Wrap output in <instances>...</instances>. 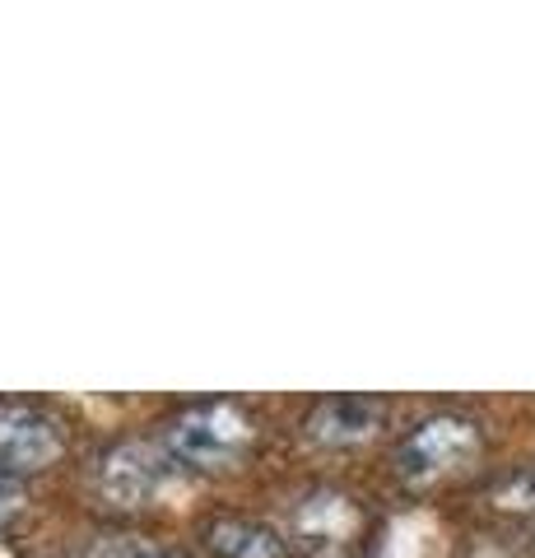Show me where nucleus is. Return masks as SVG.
<instances>
[{"instance_id": "obj_4", "label": "nucleus", "mask_w": 535, "mask_h": 558, "mask_svg": "<svg viewBox=\"0 0 535 558\" xmlns=\"http://www.w3.org/2000/svg\"><path fill=\"white\" fill-rule=\"evenodd\" d=\"M168 470H172L168 451H159L154 442H141V438H126L98 457L94 494H98V502H108L117 512H135L168 484Z\"/></svg>"}, {"instance_id": "obj_3", "label": "nucleus", "mask_w": 535, "mask_h": 558, "mask_svg": "<svg viewBox=\"0 0 535 558\" xmlns=\"http://www.w3.org/2000/svg\"><path fill=\"white\" fill-rule=\"evenodd\" d=\"M358 531H364V512L350 494L340 488H313L293 502L289 512V549L293 558H344L358 545Z\"/></svg>"}, {"instance_id": "obj_7", "label": "nucleus", "mask_w": 535, "mask_h": 558, "mask_svg": "<svg viewBox=\"0 0 535 558\" xmlns=\"http://www.w3.org/2000/svg\"><path fill=\"white\" fill-rule=\"evenodd\" d=\"M200 545L215 558H293L284 531L262 517H210L200 521Z\"/></svg>"}, {"instance_id": "obj_5", "label": "nucleus", "mask_w": 535, "mask_h": 558, "mask_svg": "<svg viewBox=\"0 0 535 558\" xmlns=\"http://www.w3.org/2000/svg\"><path fill=\"white\" fill-rule=\"evenodd\" d=\"M65 451V424L28 400H0V470L38 475Z\"/></svg>"}, {"instance_id": "obj_9", "label": "nucleus", "mask_w": 535, "mask_h": 558, "mask_svg": "<svg viewBox=\"0 0 535 558\" xmlns=\"http://www.w3.org/2000/svg\"><path fill=\"white\" fill-rule=\"evenodd\" d=\"M145 558H186V554H145Z\"/></svg>"}, {"instance_id": "obj_2", "label": "nucleus", "mask_w": 535, "mask_h": 558, "mask_svg": "<svg viewBox=\"0 0 535 558\" xmlns=\"http://www.w3.org/2000/svg\"><path fill=\"white\" fill-rule=\"evenodd\" d=\"M479 451V424L465 414H434L420 428H410L396 447V475L405 484H434L452 475Z\"/></svg>"}, {"instance_id": "obj_8", "label": "nucleus", "mask_w": 535, "mask_h": 558, "mask_svg": "<svg viewBox=\"0 0 535 558\" xmlns=\"http://www.w3.org/2000/svg\"><path fill=\"white\" fill-rule=\"evenodd\" d=\"M494 508L535 517V465L512 470L508 480H498V484H494Z\"/></svg>"}, {"instance_id": "obj_10", "label": "nucleus", "mask_w": 535, "mask_h": 558, "mask_svg": "<svg viewBox=\"0 0 535 558\" xmlns=\"http://www.w3.org/2000/svg\"><path fill=\"white\" fill-rule=\"evenodd\" d=\"M0 526H5V517H0Z\"/></svg>"}, {"instance_id": "obj_1", "label": "nucleus", "mask_w": 535, "mask_h": 558, "mask_svg": "<svg viewBox=\"0 0 535 558\" xmlns=\"http://www.w3.org/2000/svg\"><path fill=\"white\" fill-rule=\"evenodd\" d=\"M256 442V414L243 400H196L163 424V451L196 470H229Z\"/></svg>"}, {"instance_id": "obj_6", "label": "nucleus", "mask_w": 535, "mask_h": 558, "mask_svg": "<svg viewBox=\"0 0 535 558\" xmlns=\"http://www.w3.org/2000/svg\"><path fill=\"white\" fill-rule=\"evenodd\" d=\"M382 424H387V400H377V396H326L307 410L303 433H307V442L340 451V447H358V442L377 438Z\"/></svg>"}]
</instances>
